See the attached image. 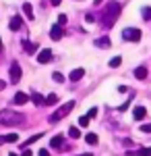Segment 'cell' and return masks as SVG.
Returning a JSON list of instances; mask_svg holds the SVG:
<instances>
[{"label": "cell", "mask_w": 151, "mask_h": 156, "mask_svg": "<svg viewBox=\"0 0 151 156\" xmlns=\"http://www.w3.org/2000/svg\"><path fill=\"white\" fill-rule=\"evenodd\" d=\"M120 11H122V6L118 4V2H108L106 4V11L102 12V17H99V21H102V25H104L106 29H110L112 25L116 23V19L120 17Z\"/></svg>", "instance_id": "1"}, {"label": "cell", "mask_w": 151, "mask_h": 156, "mask_svg": "<svg viewBox=\"0 0 151 156\" xmlns=\"http://www.w3.org/2000/svg\"><path fill=\"white\" fill-rule=\"evenodd\" d=\"M25 121V117L21 112H15V110H0V125H6V127H15V125H21Z\"/></svg>", "instance_id": "2"}, {"label": "cell", "mask_w": 151, "mask_h": 156, "mask_svg": "<svg viewBox=\"0 0 151 156\" xmlns=\"http://www.w3.org/2000/svg\"><path fill=\"white\" fill-rule=\"evenodd\" d=\"M72 108H75V100H70V102L64 104V106H60L54 115H50V119H48V121H50V123H58L60 119H64L66 115H70V110H72Z\"/></svg>", "instance_id": "3"}, {"label": "cell", "mask_w": 151, "mask_h": 156, "mask_svg": "<svg viewBox=\"0 0 151 156\" xmlns=\"http://www.w3.org/2000/svg\"><path fill=\"white\" fill-rule=\"evenodd\" d=\"M122 37H124L126 42H139L141 40V29H137V27H126V29L122 31Z\"/></svg>", "instance_id": "4"}, {"label": "cell", "mask_w": 151, "mask_h": 156, "mask_svg": "<svg viewBox=\"0 0 151 156\" xmlns=\"http://www.w3.org/2000/svg\"><path fill=\"white\" fill-rule=\"evenodd\" d=\"M8 73H11V83H19V81H21V65H19L17 60H15V62H11Z\"/></svg>", "instance_id": "5"}, {"label": "cell", "mask_w": 151, "mask_h": 156, "mask_svg": "<svg viewBox=\"0 0 151 156\" xmlns=\"http://www.w3.org/2000/svg\"><path fill=\"white\" fill-rule=\"evenodd\" d=\"M52 58H54V56H52V50L50 48L39 50V54H37V62H39V65H46V62H50Z\"/></svg>", "instance_id": "6"}, {"label": "cell", "mask_w": 151, "mask_h": 156, "mask_svg": "<svg viewBox=\"0 0 151 156\" xmlns=\"http://www.w3.org/2000/svg\"><path fill=\"white\" fill-rule=\"evenodd\" d=\"M17 142H19V135H17V133L0 135V146H2V144H17Z\"/></svg>", "instance_id": "7"}, {"label": "cell", "mask_w": 151, "mask_h": 156, "mask_svg": "<svg viewBox=\"0 0 151 156\" xmlns=\"http://www.w3.org/2000/svg\"><path fill=\"white\" fill-rule=\"evenodd\" d=\"M29 100H31V96H27L23 92H17L15 98H12V104H25V102H29Z\"/></svg>", "instance_id": "8"}, {"label": "cell", "mask_w": 151, "mask_h": 156, "mask_svg": "<svg viewBox=\"0 0 151 156\" xmlns=\"http://www.w3.org/2000/svg\"><path fill=\"white\" fill-rule=\"evenodd\" d=\"M145 115H147L145 106H135V110H133V117H135V121H143V119H145Z\"/></svg>", "instance_id": "9"}, {"label": "cell", "mask_w": 151, "mask_h": 156, "mask_svg": "<svg viewBox=\"0 0 151 156\" xmlns=\"http://www.w3.org/2000/svg\"><path fill=\"white\" fill-rule=\"evenodd\" d=\"M83 75H85V69H75V71H70L69 79L75 83V81H79V79H83Z\"/></svg>", "instance_id": "10"}, {"label": "cell", "mask_w": 151, "mask_h": 156, "mask_svg": "<svg viewBox=\"0 0 151 156\" xmlns=\"http://www.w3.org/2000/svg\"><path fill=\"white\" fill-rule=\"evenodd\" d=\"M31 100L35 102V106H46V98L42 94H37V92H31Z\"/></svg>", "instance_id": "11"}, {"label": "cell", "mask_w": 151, "mask_h": 156, "mask_svg": "<svg viewBox=\"0 0 151 156\" xmlns=\"http://www.w3.org/2000/svg\"><path fill=\"white\" fill-rule=\"evenodd\" d=\"M62 34H64V31H62V25H54V27L50 29L52 40H60V37H62Z\"/></svg>", "instance_id": "12"}, {"label": "cell", "mask_w": 151, "mask_h": 156, "mask_svg": "<svg viewBox=\"0 0 151 156\" xmlns=\"http://www.w3.org/2000/svg\"><path fill=\"white\" fill-rule=\"evenodd\" d=\"M8 27H11L12 31H19V29H21V17L15 15V17L11 19V23H8Z\"/></svg>", "instance_id": "13"}, {"label": "cell", "mask_w": 151, "mask_h": 156, "mask_svg": "<svg viewBox=\"0 0 151 156\" xmlns=\"http://www.w3.org/2000/svg\"><path fill=\"white\" fill-rule=\"evenodd\" d=\"M110 44H112L110 37H97V40H95V46H97V48H110Z\"/></svg>", "instance_id": "14"}, {"label": "cell", "mask_w": 151, "mask_h": 156, "mask_svg": "<svg viewBox=\"0 0 151 156\" xmlns=\"http://www.w3.org/2000/svg\"><path fill=\"white\" fill-rule=\"evenodd\" d=\"M23 50L31 54V52H35V50H37V44H33V42H29V40H23Z\"/></svg>", "instance_id": "15"}, {"label": "cell", "mask_w": 151, "mask_h": 156, "mask_svg": "<svg viewBox=\"0 0 151 156\" xmlns=\"http://www.w3.org/2000/svg\"><path fill=\"white\" fill-rule=\"evenodd\" d=\"M62 142H64V135H54V137L50 140V146H52V148H60Z\"/></svg>", "instance_id": "16"}, {"label": "cell", "mask_w": 151, "mask_h": 156, "mask_svg": "<svg viewBox=\"0 0 151 156\" xmlns=\"http://www.w3.org/2000/svg\"><path fill=\"white\" fill-rule=\"evenodd\" d=\"M135 77L137 79H145L147 77V67H137L135 69Z\"/></svg>", "instance_id": "17"}, {"label": "cell", "mask_w": 151, "mask_h": 156, "mask_svg": "<svg viewBox=\"0 0 151 156\" xmlns=\"http://www.w3.org/2000/svg\"><path fill=\"white\" fill-rule=\"evenodd\" d=\"M23 12L29 21H33V9H31V4H23Z\"/></svg>", "instance_id": "18"}, {"label": "cell", "mask_w": 151, "mask_h": 156, "mask_svg": "<svg viewBox=\"0 0 151 156\" xmlns=\"http://www.w3.org/2000/svg\"><path fill=\"white\" fill-rule=\"evenodd\" d=\"M97 140H99V137H97L95 133H87V135H85V142H87L89 146H95V144H97Z\"/></svg>", "instance_id": "19"}, {"label": "cell", "mask_w": 151, "mask_h": 156, "mask_svg": "<svg viewBox=\"0 0 151 156\" xmlns=\"http://www.w3.org/2000/svg\"><path fill=\"white\" fill-rule=\"evenodd\" d=\"M141 15H143V19H145V21H151V6L141 9Z\"/></svg>", "instance_id": "20"}, {"label": "cell", "mask_w": 151, "mask_h": 156, "mask_svg": "<svg viewBox=\"0 0 151 156\" xmlns=\"http://www.w3.org/2000/svg\"><path fill=\"white\" fill-rule=\"evenodd\" d=\"M39 137H44V135H42V133H37V135H33V137H29V140H27V142H25V144H23V148H27V146L35 144V142H37Z\"/></svg>", "instance_id": "21"}, {"label": "cell", "mask_w": 151, "mask_h": 156, "mask_svg": "<svg viewBox=\"0 0 151 156\" xmlns=\"http://www.w3.org/2000/svg\"><path fill=\"white\" fill-rule=\"evenodd\" d=\"M58 102V96L56 94H48L46 96V104H56Z\"/></svg>", "instance_id": "22"}, {"label": "cell", "mask_w": 151, "mask_h": 156, "mask_svg": "<svg viewBox=\"0 0 151 156\" xmlns=\"http://www.w3.org/2000/svg\"><path fill=\"white\" fill-rule=\"evenodd\" d=\"M87 125H89V115H85V117H79V127H83V129H85Z\"/></svg>", "instance_id": "23"}, {"label": "cell", "mask_w": 151, "mask_h": 156, "mask_svg": "<svg viewBox=\"0 0 151 156\" xmlns=\"http://www.w3.org/2000/svg\"><path fill=\"white\" fill-rule=\"evenodd\" d=\"M69 135H70V137H75V140H77V137H81V131H79L77 127H70V129H69Z\"/></svg>", "instance_id": "24"}, {"label": "cell", "mask_w": 151, "mask_h": 156, "mask_svg": "<svg viewBox=\"0 0 151 156\" xmlns=\"http://www.w3.org/2000/svg\"><path fill=\"white\" fill-rule=\"evenodd\" d=\"M120 62H122V58H120V56H114V58L110 60V62H108V65H110V67H112V69H114V67H120Z\"/></svg>", "instance_id": "25"}, {"label": "cell", "mask_w": 151, "mask_h": 156, "mask_svg": "<svg viewBox=\"0 0 151 156\" xmlns=\"http://www.w3.org/2000/svg\"><path fill=\"white\" fill-rule=\"evenodd\" d=\"M52 79H54V81H58V83H62V81H64V75H62V73H54V75H52Z\"/></svg>", "instance_id": "26"}, {"label": "cell", "mask_w": 151, "mask_h": 156, "mask_svg": "<svg viewBox=\"0 0 151 156\" xmlns=\"http://www.w3.org/2000/svg\"><path fill=\"white\" fill-rule=\"evenodd\" d=\"M139 156H151V146H149V148H141Z\"/></svg>", "instance_id": "27"}, {"label": "cell", "mask_w": 151, "mask_h": 156, "mask_svg": "<svg viewBox=\"0 0 151 156\" xmlns=\"http://www.w3.org/2000/svg\"><path fill=\"white\" fill-rule=\"evenodd\" d=\"M141 131L143 133H151V123H143V125H141Z\"/></svg>", "instance_id": "28"}, {"label": "cell", "mask_w": 151, "mask_h": 156, "mask_svg": "<svg viewBox=\"0 0 151 156\" xmlns=\"http://www.w3.org/2000/svg\"><path fill=\"white\" fill-rule=\"evenodd\" d=\"M66 21H69V19H66V15H60V17H58V25H62V27L66 25Z\"/></svg>", "instance_id": "29"}, {"label": "cell", "mask_w": 151, "mask_h": 156, "mask_svg": "<svg viewBox=\"0 0 151 156\" xmlns=\"http://www.w3.org/2000/svg\"><path fill=\"white\" fill-rule=\"evenodd\" d=\"M87 115H89V119H93V117H97V106H93L91 110L87 112Z\"/></svg>", "instance_id": "30"}, {"label": "cell", "mask_w": 151, "mask_h": 156, "mask_svg": "<svg viewBox=\"0 0 151 156\" xmlns=\"http://www.w3.org/2000/svg\"><path fill=\"white\" fill-rule=\"evenodd\" d=\"M21 156H33V152H31V150H27V148H25L23 152H21Z\"/></svg>", "instance_id": "31"}, {"label": "cell", "mask_w": 151, "mask_h": 156, "mask_svg": "<svg viewBox=\"0 0 151 156\" xmlns=\"http://www.w3.org/2000/svg\"><path fill=\"white\" fill-rule=\"evenodd\" d=\"M128 104H130V100H128V102H124V104H122V106L118 108V110H126V108H128Z\"/></svg>", "instance_id": "32"}, {"label": "cell", "mask_w": 151, "mask_h": 156, "mask_svg": "<svg viewBox=\"0 0 151 156\" xmlns=\"http://www.w3.org/2000/svg\"><path fill=\"white\" fill-rule=\"evenodd\" d=\"M37 156H50V154H48V150H39V152H37Z\"/></svg>", "instance_id": "33"}, {"label": "cell", "mask_w": 151, "mask_h": 156, "mask_svg": "<svg viewBox=\"0 0 151 156\" xmlns=\"http://www.w3.org/2000/svg\"><path fill=\"white\" fill-rule=\"evenodd\" d=\"M4 87H6V81H2V79H0V90H4Z\"/></svg>", "instance_id": "34"}, {"label": "cell", "mask_w": 151, "mask_h": 156, "mask_svg": "<svg viewBox=\"0 0 151 156\" xmlns=\"http://www.w3.org/2000/svg\"><path fill=\"white\" fill-rule=\"evenodd\" d=\"M60 2H62V0H52V4H54V6H58Z\"/></svg>", "instance_id": "35"}, {"label": "cell", "mask_w": 151, "mask_h": 156, "mask_svg": "<svg viewBox=\"0 0 151 156\" xmlns=\"http://www.w3.org/2000/svg\"><path fill=\"white\" fill-rule=\"evenodd\" d=\"M8 156H19V154H15V152H12V154H8Z\"/></svg>", "instance_id": "36"}, {"label": "cell", "mask_w": 151, "mask_h": 156, "mask_svg": "<svg viewBox=\"0 0 151 156\" xmlns=\"http://www.w3.org/2000/svg\"><path fill=\"white\" fill-rule=\"evenodd\" d=\"M99 2H102V0H95V4H99Z\"/></svg>", "instance_id": "37"}, {"label": "cell", "mask_w": 151, "mask_h": 156, "mask_svg": "<svg viewBox=\"0 0 151 156\" xmlns=\"http://www.w3.org/2000/svg\"><path fill=\"white\" fill-rule=\"evenodd\" d=\"M81 156H93V154H81Z\"/></svg>", "instance_id": "38"}, {"label": "cell", "mask_w": 151, "mask_h": 156, "mask_svg": "<svg viewBox=\"0 0 151 156\" xmlns=\"http://www.w3.org/2000/svg\"><path fill=\"white\" fill-rule=\"evenodd\" d=\"M0 50H2V40H0Z\"/></svg>", "instance_id": "39"}]
</instances>
